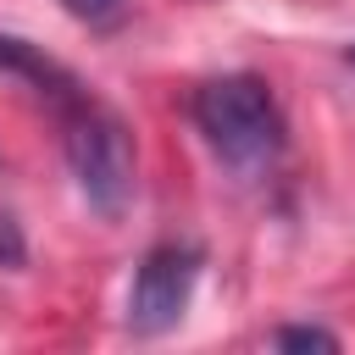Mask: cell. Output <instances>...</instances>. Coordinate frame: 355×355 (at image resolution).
Masks as SVG:
<instances>
[{"label":"cell","mask_w":355,"mask_h":355,"mask_svg":"<svg viewBox=\"0 0 355 355\" xmlns=\"http://www.w3.org/2000/svg\"><path fill=\"white\" fill-rule=\"evenodd\" d=\"M39 100L61 122V150H67V166H72L83 200L100 216H122L128 200H133V139H128V122L94 89H83L72 72H61Z\"/></svg>","instance_id":"1"},{"label":"cell","mask_w":355,"mask_h":355,"mask_svg":"<svg viewBox=\"0 0 355 355\" xmlns=\"http://www.w3.org/2000/svg\"><path fill=\"white\" fill-rule=\"evenodd\" d=\"M189 111H194V128L205 133V144L216 150V161L233 166L239 178H255L283 155V111L255 72L205 78L194 89Z\"/></svg>","instance_id":"2"},{"label":"cell","mask_w":355,"mask_h":355,"mask_svg":"<svg viewBox=\"0 0 355 355\" xmlns=\"http://www.w3.org/2000/svg\"><path fill=\"white\" fill-rule=\"evenodd\" d=\"M200 283V250L189 244H155L139 272H133V288H128V327L133 333H166L183 322L189 311V294Z\"/></svg>","instance_id":"3"},{"label":"cell","mask_w":355,"mask_h":355,"mask_svg":"<svg viewBox=\"0 0 355 355\" xmlns=\"http://www.w3.org/2000/svg\"><path fill=\"white\" fill-rule=\"evenodd\" d=\"M61 11H72L89 28H116L122 11H128V0H61Z\"/></svg>","instance_id":"4"},{"label":"cell","mask_w":355,"mask_h":355,"mask_svg":"<svg viewBox=\"0 0 355 355\" xmlns=\"http://www.w3.org/2000/svg\"><path fill=\"white\" fill-rule=\"evenodd\" d=\"M272 344H277V349H338V338L322 333V327H277Z\"/></svg>","instance_id":"5"},{"label":"cell","mask_w":355,"mask_h":355,"mask_svg":"<svg viewBox=\"0 0 355 355\" xmlns=\"http://www.w3.org/2000/svg\"><path fill=\"white\" fill-rule=\"evenodd\" d=\"M0 261H6V266L22 261V233H17V222H11L6 211H0Z\"/></svg>","instance_id":"6"}]
</instances>
